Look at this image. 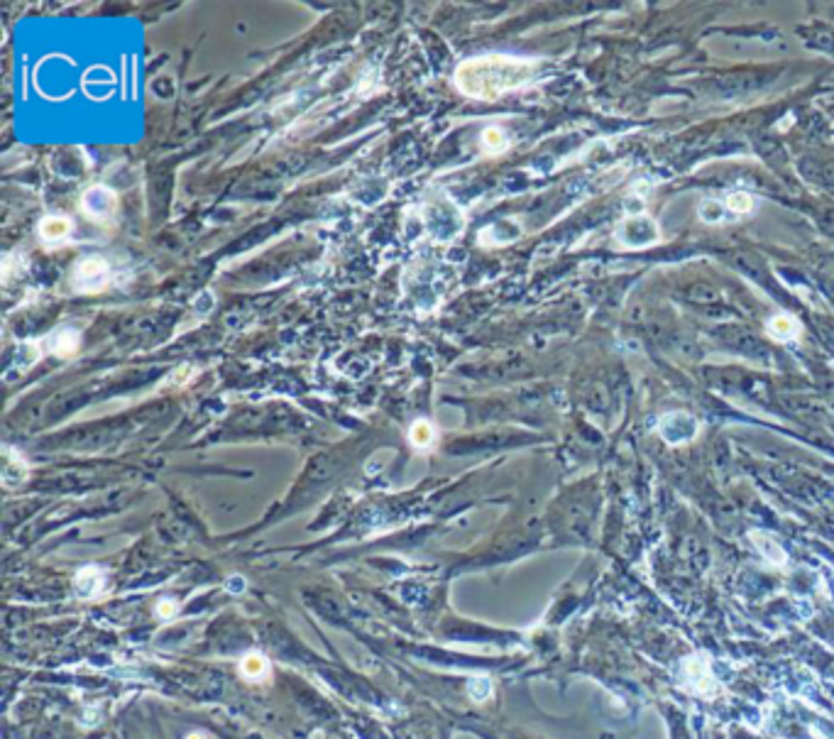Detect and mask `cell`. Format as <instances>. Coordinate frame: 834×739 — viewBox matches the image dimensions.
Listing matches in <instances>:
<instances>
[{
  "label": "cell",
  "instance_id": "cell-8",
  "mask_svg": "<svg viewBox=\"0 0 834 739\" xmlns=\"http://www.w3.org/2000/svg\"><path fill=\"white\" fill-rule=\"evenodd\" d=\"M766 331H769V336L773 338V341L788 343V341H795V338L800 336V323L788 314H776L773 318H769Z\"/></svg>",
  "mask_w": 834,
  "mask_h": 739
},
{
  "label": "cell",
  "instance_id": "cell-18",
  "mask_svg": "<svg viewBox=\"0 0 834 739\" xmlns=\"http://www.w3.org/2000/svg\"><path fill=\"white\" fill-rule=\"evenodd\" d=\"M467 690H470V695L475 697L477 702H482L485 697L492 695V683H490L487 678H475V681L470 683V688H467Z\"/></svg>",
  "mask_w": 834,
  "mask_h": 739
},
{
  "label": "cell",
  "instance_id": "cell-13",
  "mask_svg": "<svg viewBox=\"0 0 834 739\" xmlns=\"http://www.w3.org/2000/svg\"><path fill=\"white\" fill-rule=\"evenodd\" d=\"M267 669H270V664H267V659L262 654H247L240 661V674L250 681H260L262 676H267Z\"/></svg>",
  "mask_w": 834,
  "mask_h": 739
},
{
  "label": "cell",
  "instance_id": "cell-1",
  "mask_svg": "<svg viewBox=\"0 0 834 739\" xmlns=\"http://www.w3.org/2000/svg\"><path fill=\"white\" fill-rule=\"evenodd\" d=\"M538 61L512 54H485L465 59L455 69V86L460 94L477 101H494L499 96L526 86L536 76Z\"/></svg>",
  "mask_w": 834,
  "mask_h": 739
},
{
  "label": "cell",
  "instance_id": "cell-4",
  "mask_svg": "<svg viewBox=\"0 0 834 739\" xmlns=\"http://www.w3.org/2000/svg\"><path fill=\"white\" fill-rule=\"evenodd\" d=\"M81 211L96 223H106L118 213V196L108 187H91L81 196Z\"/></svg>",
  "mask_w": 834,
  "mask_h": 739
},
{
  "label": "cell",
  "instance_id": "cell-17",
  "mask_svg": "<svg viewBox=\"0 0 834 739\" xmlns=\"http://www.w3.org/2000/svg\"><path fill=\"white\" fill-rule=\"evenodd\" d=\"M482 145H485L487 150H502V147L507 145V135H504V130H499V127H487V130L482 132Z\"/></svg>",
  "mask_w": 834,
  "mask_h": 739
},
{
  "label": "cell",
  "instance_id": "cell-12",
  "mask_svg": "<svg viewBox=\"0 0 834 739\" xmlns=\"http://www.w3.org/2000/svg\"><path fill=\"white\" fill-rule=\"evenodd\" d=\"M103 573L99 571L96 566H86L84 571L76 576V593L81 595V598H94V595H99L103 590Z\"/></svg>",
  "mask_w": 834,
  "mask_h": 739
},
{
  "label": "cell",
  "instance_id": "cell-20",
  "mask_svg": "<svg viewBox=\"0 0 834 739\" xmlns=\"http://www.w3.org/2000/svg\"><path fill=\"white\" fill-rule=\"evenodd\" d=\"M228 590H230V593H243V590H245V581H243L240 576L228 578Z\"/></svg>",
  "mask_w": 834,
  "mask_h": 739
},
{
  "label": "cell",
  "instance_id": "cell-11",
  "mask_svg": "<svg viewBox=\"0 0 834 739\" xmlns=\"http://www.w3.org/2000/svg\"><path fill=\"white\" fill-rule=\"evenodd\" d=\"M27 477V463L20 458V453H15L13 448H5V465H3V480L8 487H15L20 482H25Z\"/></svg>",
  "mask_w": 834,
  "mask_h": 739
},
{
  "label": "cell",
  "instance_id": "cell-16",
  "mask_svg": "<svg viewBox=\"0 0 834 739\" xmlns=\"http://www.w3.org/2000/svg\"><path fill=\"white\" fill-rule=\"evenodd\" d=\"M411 443L419 446V448H426V446L434 441V429H431L429 422H416L411 426V434H409Z\"/></svg>",
  "mask_w": 834,
  "mask_h": 739
},
{
  "label": "cell",
  "instance_id": "cell-6",
  "mask_svg": "<svg viewBox=\"0 0 834 739\" xmlns=\"http://www.w3.org/2000/svg\"><path fill=\"white\" fill-rule=\"evenodd\" d=\"M681 674H683V683L693 693H697V695H712L717 690L709 661L705 656H690V659H685Z\"/></svg>",
  "mask_w": 834,
  "mask_h": 739
},
{
  "label": "cell",
  "instance_id": "cell-3",
  "mask_svg": "<svg viewBox=\"0 0 834 739\" xmlns=\"http://www.w3.org/2000/svg\"><path fill=\"white\" fill-rule=\"evenodd\" d=\"M658 434L671 446L688 443L697 436V419L688 412H668L658 422Z\"/></svg>",
  "mask_w": 834,
  "mask_h": 739
},
{
  "label": "cell",
  "instance_id": "cell-14",
  "mask_svg": "<svg viewBox=\"0 0 834 739\" xmlns=\"http://www.w3.org/2000/svg\"><path fill=\"white\" fill-rule=\"evenodd\" d=\"M724 206H727V211H732V213L746 215V213H751L756 208V201H754V196H751V194L734 191V194H729V196H727Z\"/></svg>",
  "mask_w": 834,
  "mask_h": 739
},
{
  "label": "cell",
  "instance_id": "cell-15",
  "mask_svg": "<svg viewBox=\"0 0 834 739\" xmlns=\"http://www.w3.org/2000/svg\"><path fill=\"white\" fill-rule=\"evenodd\" d=\"M724 208L719 201H714V198H702L700 201V218L705 220V223H719V220L724 218Z\"/></svg>",
  "mask_w": 834,
  "mask_h": 739
},
{
  "label": "cell",
  "instance_id": "cell-5",
  "mask_svg": "<svg viewBox=\"0 0 834 739\" xmlns=\"http://www.w3.org/2000/svg\"><path fill=\"white\" fill-rule=\"evenodd\" d=\"M71 284L76 286V291H84V294H94L101 291L108 284V265L101 258H86L76 265L74 277H71Z\"/></svg>",
  "mask_w": 834,
  "mask_h": 739
},
{
  "label": "cell",
  "instance_id": "cell-9",
  "mask_svg": "<svg viewBox=\"0 0 834 739\" xmlns=\"http://www.w3.org/2000/svg\"><path fill=\"white\" fill-rule=\"evenodd\" d=\"M81 343V333L76 331V328H59L56 333H51L47 338V348L51 353H56V355H74L76 348H79Z\"/></svg>",
  "mask_w": 834,
  "mask_h": 739
},
{
  "label": "cell",
  "instance_id": "cell-7",
  "mask_svg": "<svg viewBox=\"0 0 834 739\" xmlns=\"http://www.w3.org/2000/svg\"><path fill=\"white\" fill-rule=\"evenodd\" d=\"M751 541L756 543V548H759V551L764 553V556L769 558L771 563H776V566H785V563H788L785 548L781 546L778 538L771 536L769 531H751Z\"/></svg>",
  "mask_w": 834,
  "mask_h": 739
},
{
  "label": "cell",
  "instance_id": "cell-21",
  "mask_svg": "<svg viewBox=\"0 0 834 739\" xmlns=\"http://www.w3.org/2000/svg\"><path fill=\"white\" fill-rule=\"evenodd\" d=\"M187 739H206V735H201V732H194V735H189Z\"/></svg>",
  "mask_w": 834,
  "mask_h": 739
},
{
  "label": "cell",
  "instance_id": "cell-10",
  "mask_svg": "<svg viewBox=\"0 0 834 739\" xmlns=\"http://www.w3.org/2000/svg\"><path fill=\"white\" fill-rule=\"evenodd\" d=\"M71 233V220L64 215H47V218L39 223V238L44 243H59L66 235Z\"/></svg>",
  "mask_w": 834,
  "mask_h": 739
},
{
  "label": "cell",
  "instance_id": "cell-2",
  "mask_svg": "<svg viewBox=\"0 0 834 739\" xmlns=\"http://www.w3.org/2000/svg\"><path fill=\"white\" fill-rule=\"evenodd\" d=\"M617 240L624 248H646V245H653L658 240V225L646 213L629 215L617 230Z\"/></svg>",
  "mask_w": 834,
  "mask_h": 739
},
{
  "label": "cell",
  "instance_id": "cell-19",
  "mask_svg": "<svg viewBox=\"0 0 834 739\" xmlns=\"http://www.w3.org/2000/svg\"><path fill=\"white\" fill-rule=\"evenodd\" d=\"M157 614H159L162 619L174 617V614H177V602H172V600H164V602L157 607Z\"/></svg>",
  "mask_w": 834,
  "mask_h": 739
}]
</instances>
